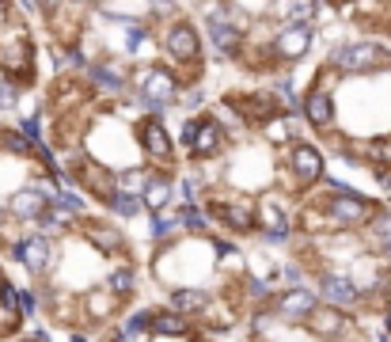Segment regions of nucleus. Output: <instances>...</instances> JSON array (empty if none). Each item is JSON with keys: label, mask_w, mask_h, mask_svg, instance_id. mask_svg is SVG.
Wrapping results in <instances>:
<instances>
[{"label": "nucleus", "mask_w": 391, "mask_h": 342, "mask_svg": "<svg viewBox=\"0 0 391 342\" xmlns=\"http://www.w3.org/2000/svg\"><path fill=\"white\" fill-rule=\"evenodd\" d=\"M0 141H4V148H8V152H16V156H31L34 152V145L19 130H4V137H0Z\"/></svg>", "instance_id": "nucleus-26"}, {"label": "nucleus", "mask_w": 391, "mask_h": 342, "mask_svg": "<svg viewBox=\"0 0 391 342\" xmlns=\"http://www.w3.org/2000/svg\"><path fill=\"white\" fill-rule=\"evenodd\" d=\"M368 232H372L376 240H391V209L376 213V217L368 220Z\"/></svg>", "instance_id": "nucleus-29"}, {"label": "nucleus", "mask_w": 391, "mask_h": 342, "mask_svg": "<svg viewBox=\"0 0 391 342\" xmlns=\"http://www.w3.org/2000/svg\"><path fill=\"white\" fill-rule=\"evenodd\" d=\"M346 323H350V319H346L338 308H316V316H311V327H316L319 334H327V339L342 334V331H346Z\"/></svg>", "instance_id": "nucleus-20"}, {"label": "nucleus", "mask_w": 391, "mask_h": 342, "mask_svg": "<svg viewBox=\"0 0 391 342\" xmlns=\"http://www.w3.org/2000/svg\"><path fill=\"white\" fill-rule=\"evenodd\" d=\"M88 236H91V244H95L99 251H106V255H118L126 247L122 232H118V228H110V225H95V220H91Z\"/></svg>", "instance_id": "nucleus-18"}, {"label": "nucleus", "mask_w": 391, "mask_h": 342, "mask_svg": "<svg viewBox=\"0 0 391 342\" xmlns=\"http://www.w3.org/2000/svg\"><path fill=\"white\" fill-rule=\"evenodd\" d=\"M8 209H12V217H19V220H42V217H46V209H49V202H42V198L27 187V190H19V194L12 198Z\"/></svg>", "instance_id": "nucleus-15"}, {"label": "nucleus", "mask_w": 391, "mask_h": 342, "mask_svg": "<svg viewBox=\"0 0 391 342\" xmlns=\"http://www.w3.org/2000/svg\"><path fill=\"white\" fill-rule=\"evenodd\" d=\"M23 342H34V339H23Z\"/></svg>", "instance_id": "nucleus-39"}, {"label": "nucleus", "mask_w": 391, "mask_h": 342, "mask_svg": "<svg viewBox=\"0 0 391 342\" xmlns=\"http://www.w3.org/2000/svg\"><path fill=\"white\" fill-rule=\"evenodd\" d=\"M137 88H141V99L148 103V111H156V114H163V106L179 95V80L167 69H145Z\"/></svg>", "instance_id": "nucleus-4"}, {"label": "nucleus", "mask_w": 391, "mask_h": 342, "mask_svg": "<svg viewBox=\"0 0 391 342\" xmlns=\"http://www.w3.org/2000/svg\"><path fill=\"white\" fill-rule=\"evenodd\" d=\"M281 277H285L289 285H296V282L304 277V270H300V266H285V270H281Z\"/></svg>", "instance_id": "nucleus-36"}, {"label": "nucleus", "mask_w": 391, "mask_h": 342, "mask_svg": "<svg viewBox=\"0 0 391 342\" xmlns=\"http://www.w3.org/2000/svg\"><path fill=\"white\" fill-rule=\"evenodd\" d=\"M38 297H34V289H19V312H27V316H31V312H38Z\"/></svg>", "instance_id": "nucleus-35"}, {"label": "nucleus", "mask_w": 391, "mask_h": 342, "mask_svg": "<svg viewBox=\"0 0 391 342\" xmlns=\"http://www.w3.org/2000/svg\"><path fill=\"white\" fill-rule=\"evenodd\" d=\"M16 99H19V88L0 76V106H16Z\"/></svg>", "instance_id": "nucleus-34"}, {"label": "nucleus", "mask_w": 391, "mask_h": 342, "mask_svg": "<svg viewBox=\"0 0 391 342\" xmlns=\"http://www.w3.org/2000/svg\"><path fill=\"white\" fill-rule=\"evenodd\" d=\"M179 225H182V228H190V232H205V228H209V217H205V213L198 209V205H182Z\"/></svg>", "instance_id": "nucleus-25"}, {"label": "nucleus", "mask_w": 391, "mask_h": 342, "mask_svg": "<svg viewBox=\"0 0 391 342\" xmlns=\"http://www.w3.org/2000/svg\"><path fill=\"white\" fill-rule=\"evenodd\" d=\"M171 308L179 312V316L202 312V308H209V293H202V289H175V293H171Z\"/></svg>", "instance_id": "nucleus-19"}, {"label": "nucleus", "mask_w": 391, "mask_h": 342, "mask_svg": "<svg viewBox=\"0 0 391 342\" xmlns=\"http://www.w3.org/2000/svg\"><path fill=\"white\" fill-rule=\"evenodd\" d=\"M175 228H179V217L163 209V213H156V217H152L148 232H152V240H171V236H175Z\"/></svg>", "instance_id": "nucleus-23"}, {"label": "nucleus", "mask_w": 391, "mask_h": 342, "mask_svg": "<svg viewBox=\"0 0 391 342\" xmlns=\"http://www.w3.org/2000/svg\"><path fill=\"white\" fill-rule=\"evenodd\" d=\"M118 187H122V194H133V190H145V187H148V175H145V171H126L122 179H118Z\"/></svg>", "instance_id": "nucleus-31"}, {"label": "nucleus", "mask_w": 391, "mask_h": 342, "mask_svg": "<svg viewBox=\"0 0 391 342\" xmlns=\"http://www.w3.org/2000/svg\"><path fill=\"white\" fill-rule=\"evenodd\" d=\"M308 46H311V27L308 23H285L281 31H277V38H274V49L281 57H300V54H308Z\"/></svg>", "instance_id": "nucleus-9"}, {"label": "nucleus", "mask_w": 391, "mask_h": 342, "mask_svg": "<svg viewBox=\"0 0 391 342\" xmlns=\"http://www.w3.org/2000/svg\"><path fill=\"white\" fill-rule=\"evenodd\" d=\"M316 308H319V301L308 289H289V293L274 304V312L281 319H308V316H316Z\"/></svg>", "instance_id": "nucleus-12"}, {"label": "nucleus", "mask_w": 391, "mask_h": 342, "mask_svg": "<svg viewBox=\"0 0 391 342\" xmlns=\"http://www.w3.org/2000/svg\"><path fill=\"white\" fill-rule=\"evenodd\" d=\"M69 342H91V339H84V334H73V339H69Z\"/></svg>", "instance_id": "nucleus-37"}, {"label": "nucleus", "mask_w": 391, "mask_h": 342, "mask_svg": "<svg viewBox=\"0 0 391 342\" xmlns=\"http://www.w3.org/2000/svg\"><path fill=\"white\" fill-rule=\"evenodd\" d=\"M141 202H145V198H137V194H122V190H118V194L110 198L115 213H118V217H126V220H133V217L141 213Z\"/></svg>", "instance_id": "nucleus-24"}, {"label": "nucleus", "mask_w": 391, "mask_h": 342, "mask_svg": "<svg viewBox=\"0 0 391 342\" xmlns=\"http://www.w3.org/2000/svg\"><path fill=\"white\" fill-rule=\"evenodd\" d=\"M0 308L8 312V316H16V312H19V289L8 282V277H0Z\"/></svg>", "instance_id": "nucleus-27"}, {"label": "nucleus", "mask_w": 391, "mask_h": 342, "mask_svg": "<svg viewBox=\"0 0 391 342\" xmlns=\"http://www.w3.org/2000/svg\"><path fill=\"white\" fill-rule=\"evenodd\" d=\"M247 293H251L254 301H266V297L274 293V285H270V282H262V277H247Z\"/></svg>", "instance_id": "nucleus-33"}, {"label": "nucleus", "mask_w": 391, "mask_h": 342, "mask_svg": "<svg viewBox=\"0 0 391 342\" xmlns=\"http://www.w3.org/2000/svg\"><path fill=\"white\" fill-rule=\"evenodd\" d=\"M289 168H293V175H296V183H316L319 175H323V156H319V148H311V145H296L293 152H289Z\"/></svg>", "instance_id": "nucleus-11"}, {"label": "nucleus", "mask_w": 391, "mask_h": 342, "mask_svg": "<svg viewBox=\"0 0 391 342\" xmlns=\"http://www.w3.org/2000/svg\"><path fill=\"white\" fill-rule=\"evenodd\" d=\"M141 141H145V152L156 156V160H171V145H167V130H163L156 118H148L141 126Z\"/></svg>", "instance_id": "nucleus-16"}, {"label": "nucleus", "mask_w": 391, "mask_h": 342, "mask_svg": "<svg viewBox=\"0 0 391 342\" xmlns=\"http://www.w3.org/2000/svg\"><path fill=\"white\" fill-rule=\"evenodd\" d=\"M179 137H182L179 145L187 148L190 156H213L224 145V130H220L217 118H190V122H182Z\"/></svg>", "instance_id": "nucleus-2"}, {"label": "nucleus", "mask_w": 391, "mask_h": 342, "mask_svg": "<svg viewBox=\"0 0 391 342\" xmlns=\"http://www.w3.org/2000/svg\"><path fill=\"white\" fill-rule=\"evenodd\" d=\"M323 217L331 220V225H342V228L365 225V220H372V205L361 194H353V190H334L323 202Z\"/></svg>", "instance_id": "nucleus-3"}, {"label": "nucleus", "mask_w": 391, "mask_h": 342, "mask_svg": "<svg viewBox=\"0 0 391 342\" xmlns=\"http://www.w3.org/2000/svg\"><path fill=\"white\" fill-rule=\"evenodd\" d=\"M167 202H171V179H148V187H145V205L148 209L163 213Z\"/></svg>", "instance_id": "nucleus-22"}, {"label": "nucleus", "mask_w": 391, "mask_h": 342, "mask_svg": "<svg viewBox=\"0 0 391 342\" xmlns=\"http://www.w3.org/2000/svg\"><path fill=\"white\" fill-rule=\"evenodd\" d=\"M152 331L163 334V339H179V334H187V319L179 316V312H160V316H152Z\"/></svg>", "instance_id": "nucleus-21"}, {"label": "nucleus", "mask_w": 391, "mask_h": 342, "mask_svg": "<svg viewBox=\"0 0 391 342\" xmlns=\"http://www.w3.org/2000/svg\"><path fill=\"white\" fill-rule=\"evenodd\" d=\"M91 88L103 95H122L126 91V76L115 65H91Z\"/></svg>", "instance_id": "nucleus-17"}, {"label": "nucleus", "mask_w": 391, "mask_h": 342, "mask_svg": "<svg viewBox=\"0 0 391 342\" xmlns=\"http://www.w3.org/2000/svg\"><path fill=\"white\" fill-rule=\"evenodd\" d=\"M368 160L391 163V137H388V141H372V145H368Z\"/></svg>", "instance_id": "nucleus-32"}, {"label": "nucleus", "mask_w": 391, "mask_h": 342, "mask_svg": "<svg viewBox=\"0 0 391 342\" xmlns=\"http://www.w3.org/2000/svg\"><path fill=\"white\" fill-rule=\"evenodd\" d=\"M323 301L331 304V308H350V304H357V285L350 282V277H338V274H323Z\"/></svg>", "instance_id": "nucleus-13"}, {"label": "nucleus", "mask_w": 391, "mask_h": 342, "mask_svg": "<svg viewBox=\"0 0 391 342\" xmlns=\"http://www.w3.org/2000/svg\"><path fill=\"white\" fill-rule=\"evenodd\" d=\"M0 69L8 76H31V34L23 23H8L0 34Z\"/></svg>", "instance_id": "nucleus-1"}, {"label": "nucleus", "mask_w": 391, "mask_h": 342, "mask_svg": "<svg viewBox=\"0 0 391 342\" xmlns=\"http://www.w3.org/2000/svg\"><path fill=\"white\" fill-rule=\"evenodd\" d=\"M383 61H388V49L372 46V42H357V46L334 49V65L346 69V73H368V69H380Z\"/></svg>", "instance_id": "nucleus-5"}, {"label": "nucleus", "mask_w": 391, "mask_h": 342, "mask_svg": "<svg viewBox=\"0 0 391 342\" xmlns=\"http://www.w3.org/2000/svg\"><path fill=\"white\" fill-rule=\"evenodd\" d=\"M16 259L23 262L27 270H34V274H42V270H49V262H54V240H46V236H23L16 247Z\"/></svg>", "instance_id": "nucleus-7"}, {"label": "nucleus", "mask_w": 391, "mask_h": 342, "mask_svg": "<svg viewBox=\"0 0 391 342\" xmlns=\"http://www.w3.org/2000/svg\"><path fill=\"white\" fill-rule=\"evenodd\" d=\"M84 65V54H80V49H73V46H69V49H58V69H61V73H73V69H80Z\"/></svg>", "instance_id": "nucleus-30"}, {"label": "nucleus", "mask_w": 391, "mask_h": 342, "mask_svg": "<svg viewBox=\"0 0 391 342\" xmlns=\"http://www.w3.org/2000/svg\"><path fill=\"white\" fill-rule=\"evenodd\" d=\"M304 114H308L311 126L327 130V126L334 122V99H331V91H323V88L308 91V99H304Z\"/></svg>", "instance_id": "nucleus-14"}, {"label": "nucleus", "mask_w": 391, "mask_h": 342, "mask_svg": "<svg viewBox=\"0 0 391 342\" xmlns=\"http://www.w3.org/2000/svg\"><path fill=\"white\" fill-rule=\"evenodd\" d=\"M213 217H220L228 228H236V232H247V228L259 225V209H254L251 202H244V198H232V202L213 205Z\"/></svg>", "instance_id": "nucleus-8"}, {"label": "nucleus", "mask_w": 391, "mask_h": 342, "mask_svg": "<svg viewBox=\"0 0 391 342\" xmlns=\"http://www.w3.org/2000/svg\"><path fill=\"white\" fill-rule=\"evenodd\" d=\"M133 289V270L130 266H118L115 274H110V293L115 297H126Z\"/></svg>", "instance_id": "nucleus-28"}, {"label": "nucleus", "mask_w": 391, "mask_h": 342, "mask_svg": "<svg viewBox=\"0 0 391 342\" xmlns=\"http://www.w3.org/2000/svg\"><path fill=\"white\" fill-rule=\"evenodd\" d=\"M163 49L175 57V61H187V65H194L198 54H202V42H198V31L187 23V19H179V23H171V31L163 34Z\"/></svg>", "instance_id": "nucleus-6"}, {"label": "nucleus", "mask_w": 391, "mask_h": 342, "mask_svg": "<svg viewBox=\"0 0 391 342\" xmlns=\"http://www.w3.org/2000/svg\"><path fill=\"white\" fill-rule=\"evenodd\" d=\"M383 255H391V240H383Z\"/></svg>", "instance_id": "nucleus-38"}, {"label": "nucleus", "mask_w": 391, "mask_h": 342, "mask_svg": "<svg viewBox=\"0 0 391 342\" xmlns=\"http://www.w3.org/2000/svg\"><path fill=\"white\" fill-rule=\"evenodd\" d=\"M209 38H213V46H217L224 57L239 54V46H244V31H239L232 19H224V12H213V19H209Z\"/></svg>", "instance_id": "nucleus-10"}]
</instances>
